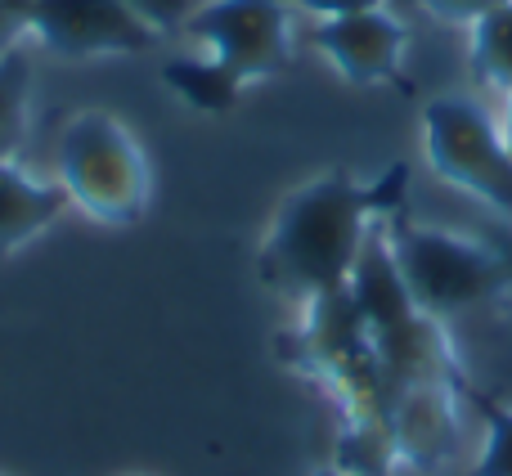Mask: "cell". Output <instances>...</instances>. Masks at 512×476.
I'll return each instance as SVG.
<instances>
[{"instance_id":"6da1fadb","label":"cell","mask_w":512,"mask_h":476,"mask_svg":"<svg viewBox=\"0 0 512 476\" xmlns=\"http://www.w3.org/2000/svg\"><path fill=\"white\" fill-rule=\"evenodd\" d=\"M369 225V194L346 176H319L283 203L265 243V274L292 292H342Z\"/></svg>"},{"instance_id":"7a4b0ae2","label":"cell","mask_w":512,"mask_h":476,"mask_svg":"<svg viewBox=\"0 0 512 476\" xmlns=\"http://www.w3.org/2000/svg\"><path fill=\"white\" fill-rule=\"evenodd\" d=\"M63 194L108 225H131L149 203L144 167L126 126L108 113H77L59 135Z\"/></svg>"},{"instance_id":"3957f363","label":"cell","mask_w":512,"mask_h":476,"mask_svg":"<svg viewBox=\"0 0 512 476\" xmlns=\"http://www.w3.org/2000/svg\"><path fill=\"white\" fill-rule=\"evenodd\" d=\"M391 252L423 315H454L481 306L508 283V270L495 252L441 230H400Z\"/></svg>"},{"instance_id":"277c9868","label":"cell","mask_w":512,"mask_h":476,"mask_svg":"<svg viewBox=\"0 0 512 476\" xmlns=\"http://www.w3.org/2000/svg\"><path fill=\"white\" fill-rule=\"evenodd\" d=\"M427 158L450 185L512 212V149L468 99H436L423 113Z\"/></svg>"},{"instance_id":"5b68a950","label":"cell","mask_w":512,"mask_h":476,"mask_svg":"<svg viewBox=\"0 0 512 476\" xmlns=\"http://www.w3.org/2000/svg\"><path fill=\"white\" fill-rule=\"evenodd\" d=\"M189 32L243 81L270 77L288 59V9L279 0H212L189 18Z\"/></svg>"},{"instance_id":"8992f818","label":"cell","mask_w":512,"mask_h":476,"mask_svg":"<svg viewBox=\"0 0 512 476\" xmlns=\"http://www.w3.org/2000/svg\"><path fill=\"white\" fill-rule=\"evenodd\" d=\"M27 32L41 36L45 50L68 59L140 54L158 36L126 0H36Z\"/></svg>"},{"instance_id":"52a82bcc","label":"cell","mask_w":512,"mask_h":476,"mask_svg":"<svg viewBox=\"0 0 512 476\" xmlns=\"http://www.w3.org/2000/svg\"><path fill=\"white\" fill-rule=\"evenodd\" d=\"M315 41L346 81L378 86V81H387L396 72L400 50H405V27L387 9H364V14L324 18Z\"/></svg>"},{"instance_id":"ba28073f","label":"cell","mask_w":512,"mask_h":476,"mask_svg":"<svg viewBox=\"0 0 512 476\" xmlns=\"http://www.w3.org/2000/svg\"><path fill=\"white\" fill-rule=\"evenodd\" d=\"M63 203H68L63 189L36 185V180H27L9 162H0V256L41 234L63 212Z\"/></svg>"},{"instance_id":"9c48e42d","label":"cell","mask_w":512,"mask_h":476,"mask_svg":"<svg viewBox=\"0 0 512 476\" xmlns=\"http://www.w3.org/2000/svg\"><path fill=\"white\" fill-rule=\"evenodd\" d=\"M450 414L441 409V396L432 387H409L396 405V445L414 463H436L450 450Z\"/></svg>"},{"instance_id":"30bf717a","label":"cell","mask_w":512,"mask_h":476,"mask_svg":"<svg viewBox=\"0 0 512 476\" xmlns=\"http://www.w3.org/2000/svg\"><path fill=\"white\" fill-rule=\"evenodd\" d=\"M162 81L176 99H185L198 113H230L243 95V77L230 72L221 59H171L162 68Z\"/></svg>"},{"instance_id":"8fae6325","label":"cell","mask_w":512,"mask_h":476,"mask_svg":"<svg viewBox=\"0 0 512 476\" xmlns=\"http://www.w3.org/2000/svg\"><path fill=\"white\" fill-rule=\"evenodd\" d=\"M27 95H32V63L23 50L0 54V162L18 153L27 135Z\"/></svg>"},{"instance_id":"7c38bea8","label":"cell","mask_w":512,"mask_h":476,"mask_svg":"<svg viewBox=\"0 0 512 476\" xmlns=\"http://www.w3.org/2000/svg\"><path fill=\"white\" fill-rule=\"evenodd\" d=\"M472 63L499 90H512V0L472 23Z\"/></svg>"},{"instance_id":"4fadbf2b","label":"cell","mask_w":512,"mask_h":476,"mask_svg":"<svg viewBox=\"0 0 512 476\" xmlns=\"http://www.w3.org/2000/svg\"><path fill=\"white\" fill-rule=\"evenodd\" d=\"M153 32H180L189 27V18L203 9V0H126Z\"/></svg>"},{"instance_id":"5bb4252c","label":"cell","mask_w":512,"mask_h":476,"mask_svg":"<svg viewBox=\"0 0 512 476\" xmlns=\"http://www.w3.org/2000/svg\"><path fill=\"white\" fill-rule=\"evenodd\" d=\"M477 476H512V414L490 418L486 454L477 463Z\"/></svg>"},{"instance_id":"9a60e30c","label":"cell","mask_w":512,"mask_h":476,"mask_svg":"<svg viewBox=\"0 0 512 476\" xmlns=\"http://www.w3.org/2000/svg\"><path fill=\"white\" fill-rule=\"evenodd\" d=\"M32 5L36 0H0V54L18 50V36L32 27Z\"/></svg>"},{"instance_id":"2e32d148","label":"cell","mask_w":512,"mask_h":476,"mask_svg":"<svg viewBox=\"0 0 512 476\" xmlns=\"http://www.w3.org/2000/svg\"><path fill=\"white\" fill-rule=\"evenodd\" d=\"M495 5H504V0H423L427 14L445 18V23H477V18H486Z\"/></svg>"},{"instance_id":"e0dca14e","label":"cell","mask_w":512,"mask_h":476,"mask_svg":"<svg viewBox=\"0 0 512 476\" xmlns=\"http://www.w3.org/2000/svg\"><path fill=\"white\" fill-rule=\"evenodd\" d=\"M297 5L319 18H342V14H364V9H382V0H297Z\"/></svg>"},{"instance_id":"ac0fdd59","label":"cell","mask_w":512,"mask_h":476,"mask_svg":"<svg viewBox=\"0 0 512 476\" xmlns=\"http://www.w3.org/2000/svg\"><path fill=\"white\" fill-rule=\"evenodd\" d=\"M504 144L512 149V104H508V140H504Z\"/></svg>"}]
</instances>
